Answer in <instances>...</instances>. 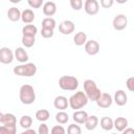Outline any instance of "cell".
<instances>
[{
    "mask_svg": "<svg viewBox=\"0 0 134 134\" xmlns=\"http://www.w3.org/2000/svg\"><path fill=\"white\" fill-rule=\"evenodd\" d=\"M19 98L22 104L24 105H30L36 100V92L32 86L25 84L20 87L19 90Z\"/></svg>",
    "mask_w": 134,
    "mask_h": 134,
    "instance_id": "obj_1",
    "label": "cell"
},
{
    "mask_svg": "<svg viewBox=\"0 0 134 134\" xmlns=\"http://www.w3.org/2000/svg\"><path fill=\"white\" fill-rule=\"evenodd\" d=\"M84 91L88 100H92V102H96V99L99 97L102 93L96 83L92 80H86L84 82Z\"/></svg>",
    "mask_w": 134,
    "mask_h": 134,
    "instance_id": "obj_2",
    "label": "cell"
},
{
    "mask_svg": "<svg viewBox=\"0 0 134 134\" xmlns=\"http://www.w3.org/2000/svg\"><path fill=\"white\" fill-rule=\"evenodd\" d=\"M14 73L19 76H26L30 77L34 76L37 73V66L34 63H25V64H20L18 66H15L13 69Z\"/></svg>",
    "mask_w": 134,
    "mask_h": 134,
    "instance_id": "obj_3",
    "label": "cell"
},
{
    "mask_svg": "<svg viewBox=\"0 0 134 134\" xmlns=\"http://www.w3.org/2000/svg\"><path fill=\"white\" fill-rule=\"evenodd\" d=\"M68 103L70 108L76 111L79 109H82L88 104V98L83 91H77L70 96V98L68 99Z\"/></svg>",
    "mask_w": 134,
    "mask_h": 134,
    "instance_id": "obj_4",
    "label": "cell"
},
{
    "mask_svg": "<svg viewBox=\"0 0 134 134\" xmlns=\"http://www.w3.org/2000/svg\"><path fill=\"white\" fill-rule=\"evenodd\" d=\"M59 87L65 91H74L79 87V80L72 75H62L59 79Z\"/></svg>",
    "mask_w": 134,
    "mask_h": 134,
    "instance_id": "obj_5",
    "label": "cell"
},
{
    "mask_svg": "<svg viewBox=\"0 0 134 134\" xmlns=\"http://www.w3.org/2000/svg\"><path fill=\"white\" fill-rule=\"evenodd\" d=\"M112 25L115 30H118V31L124 30L128 25V18L124 14H118L114 17L112 21Z\"/></svg>",
    "mask_w": 134,
    "mask_h": 134,
    "instance_id": "obj_6",
    "label": "cell"
},
{
    "mask_svg": "<svg viewBox=\"0 0 134 134\" xmlns=\"http://www.w3.org/2000/svg\"><path fill=\"white\" fill-rule=\"evenodd\" d=\"M84 9L86 14L90 16H94L99 10V3L96 0H86L84 3Z\"/></svg>",
    "mask_w": 134,
    "mask_h": 134,
    "instance_id": "obj_7",
    "label": "cell"
},
{
    "mask_svg": "<svg viewBox=\"0 0 134 134\" xmlns=\"http://www.w3.org/2000/svg\"><path fill=\"white\" fill-rule=\"evenodd\" d=\"M14 52L8 47L0 48V63L2 64H10L14 61Z\"/></svg>",
    "mask_w": 134,
    "mask_h": 134,
    "instance_id": "obj_8",
    "label": "cell"
},
{
    "mask_svg": "<svg viewBox=\"0 0 134 134\" xmlns=\"http://www.w3.org/2000/svg\"><path fill=\"white\" fill-rule=\"evenodd\" d=\"M95 103H96V105H97L99 108L107 109V108H109V107L112 105L113 98H112V96H111L109 93L104 92V93H100L99 97L96 99Z\"/></svg>",
    "mask_w": 134,
    "mask_h": 134,
    "instance_id": "obj_9",
    "label": "cell"
},
{
    "mask_svg": "<svg viewBox=\"0 0 134 134\" xmlns=\"http://www.w3.org/2000/svg\"><path fill=\"white\" fill-rule=\"evenodd\" d=\"M75 25L71 20H64L59 24V31L63 35H70L74 31Z\"/></svg>",
    "mask_w": 134,
    "mask_h": 134,
    "instance_id": "obj_10",
    "label": "cell"
},
{
    "mask_svg": "<svg viewBox=\"0 0 134 134\" xmlns=\"http://www.w3.org/2000/svg\"><path fill=\"white\" fill-rule=\"evenodd\" d=\"M85 51L89 55H95L99 51V44L95 40H89L85 43Z\"/></svg>",
    "mask_w": 134,
    "mask_h": 134,
    "instance_id": "obj_11",
    "label": "cell"
},
{
    "mask_svg": "<svg viewBox=\"0 0 134 134\" xmlns=\"http://www.w3.org/2000/svg\"><path fill=\"white\" fill-rule=\"evenodd\" d=\"M113 100H114L115 104H116L117 106H119V107L125 106V105L127 104V102H128L127 93H126L124 90H121V89L116 90L115 93H114V98H113Z\"/></svg>",
    "mask_w": 134,
    "mask_h": 134,
    "instance_id": "obj_12",
    "label": "cell"
},
{
    "mask_svg": "<svg viewBox=\"0 0 134 134\" xmlns=\"http://www.w3.org/2000/svg\"><path fill=\"white\" fill-rule=\"evenodd\" d=\"M53 106L55 109L60 110V111H64L65 109H67V107L69 106V103H68V99L67 97L63 96V95H59L54 98L53 100Z\"/></svg>",
    "mask_w": 134,
    "mask_h": 134,
    "instance_id": "obj_13",
    "label": "cell"
},
{
    "mask_svg": "<svg viewBox=\"0 0 134 134\" xmlns=\"http://www.w3.org/2000/svg\"><path fill=\"white\" fill-rule=\"evenodd\" d=\"M14 57L21 64H25L28 61V54L23 47H17L14 52Z\"/></svg>",
    "mask_w": 134,
    "mask_h": 134,
    "instance_id": "obj_14",
    "label": "cell"
},
{
    "mask_svg": "<svg viewBox=\"0 0 134 134\" xmlns=\"http://www.w3.org/2000/svg\"><path fill=\"white\" fill-rule=\"evenodd\" d=\"M57 13V5L53 1H47L43 4V14L49 18Z\"/></svg>",
    "mask_w": 134,
    "mask_h": 134,
    "instance_id": "obj_15",
    "label": "cell"
},
{
    "mask_svg": "<svg viewBox=\"0 0 134 134\" xmlns=\"http://www.w3.org/2000/svg\"><path fill=\"white\" fill-rule=\"evenodd\" d=\"M88 116H89V115H88V113H87L86 111L76 110V111L73 113L72 118H73V120L75 121V124H77V125H83V124H85V121H86V119H87Z\"/></svg>",
    "mask_w": 134,
    "mask_h": 134,
    "instance_id": "obj_16",
    "label": "cell"
},
{
    "mask_svg": "<svg viewBox=\"0 0 134 134\" xmlns=\"http://www.w3.org/2000/svg\"><path fill=\"white\" fill-rule=\"evenodd\" d=\"M21 20L25 24H31V22L35 20V13L30 8H26L21 13Z\"/></svg>",
    "mask_w": 134,
    "mask_h": 134,
    "instance_id": "obj_17",
    "label": "cell"
},
{
    "mask_svg": "<svg viewBox=\"0 0 134 134\" xmlns=\"http://www.w3.org/2000/svg\"><path fill=\"white\" fill-rule=\"evenodd\" d=\"M98 122H99V120H98V117L96 115H90V116L87 117L84 125H85V128L87 130L92 131L98 126Z\"/></svg>",
    "mask_w": 134,
    "mask_h": 134,
    "instance_id": "obj_18",
    "label": "cell"
},
{
    "mask_svg": "<svg viewBox=\"0 0 134 134\" xmlns=\"http://www.w3.org/2000/svg\"><path fill=\"white\" fill-rule=\"evenodd\" d=\"M113 128L119 132H122L126 128H128V119L125 117H116L113 120Z\"/></svg>",
    "mask_w": 134,
    "mask_h": 134,
    "instance_id": "obj_19",
    "label": "cell"
},
{
    "mask_svg": "<svg viewBox=\"0 0 134 134\" xmlns=\"http://www.w3.org/2000/svg\"><path fill=\"white\" fill-rule=\"evenodd\" d=\"M7 18L10 21H13V22H16V21L20 20L21 19V12H20V9L15 7V6L10 7L7 10Z\"/></svg>",
    "mask_w": 134,
    "mask_h": 134,
    "instance_id": "obj_20",
    "label": "cell"
},
{
    "mask_svg": "<svg viewBox=\"0 0 134 134\" xmlns=\"http://www.w3.org/2000/svg\"><path fill=\"white\" fill-rule=\"evenodd\" d=\"M38 32V28L34 24H26L22 28V35L28 36V37H36V34Z\"/></svg>",
    "mask_w": 134,
    "mask_h": 134,
    "instance_id": "obj_21",
    "label": "cell"
},
{
    "mask_svg": "<svg viewBox=\"0 0 134 134\" xmlns=\"http://www.w3.org/2000/svg\"><path fill=\"white\" fill-rule=\"evenodd\" d=\"M73 42L76 46H82L85 45V43L87 42V35L84 31H79L74 35L73 37Z\"/></svg>",
    "mask_w": 134,
    "mask_h": 134,
    "instance_id": "obj_22",
    "label": "cell"
},
{
    "mask_svg": "<svg viewBox=\"0 0 134 134\" xmlns=\"http://www.w3.org/2000/svg\"><path fill=\"white\" fill-rule=\"evenodd\" d=\"M2 124H3V126H16L17 125L16 116L13 113H5V114H3Z\"/></svg>",
    "mask_w": 134,
    "mask_h": 134,
    "instance_id": "obj_23",
    "label": "cell"
},
{
    "mask_svg": "<svg viewBox=\"0 0 134 134\" xmlns=\"http://www.w3.org/2000/svg\"><path fill=\"white\" fill-rule=\"evenodd\" d=\"M100 128L105 131H110L113 129V119L109 116H104L100 118Z\"/></svg>",
    "mask_w": 134,
    "mask_h": 134,
    "instance_id": "obj_24",
    "label": "cell"
},
{
    "mask_svg": "<svg viewBox=\"0 0 134 134\" xmlns=\"http://www.w3.org/2000/svg\"><path fill=\"white\" fill-rule=\"evenodd\" d=\"M49 117H50V113L47 109H40L36 112V118L41 122H44V121L48 120Z\"/></svg>",
    "mask_w": 134,
    "mask_h": 134,
    "instance_id": "obj_25",
    "label": "cell"
},
{
    "mask_svg": "<svg viewBox=\"0 0 134 134\" xmlns=\"http://www.w3.org/2000/svg\"><path fill=\"white\" fill-rule=\"evenodd\" d=\"M19 124H20V126L23 128V129H29L30 127H31V125H32V118L29 116V115H23L21 118H20V120H19Z\"/></svg>",
    "mask_w": 134,
    "mask_h": 134,
    "instance_id": "obj_26",
    "label": "cell"
},
{
    "mask_svg": "<svg viewBox=\"0 0 134 134\" xmlns=\"http://www.w3.org/2000/svg\"><path fill=\"white\" fill-rule=\"evenodd\" d=\"M55 20L53 18H49V17H46L43 19L42 21V28H51V29H54L55 28Z\"/></svg>",
    "mask_w": 134,
    "mask_h": 134,
    "instance_id": "obj_27",
    "label": "cell"
},
{
    "mask_svg": "<svg viewBox=\"0 0 134 134\" xmlns=\"http://www.w3.org/2000/svg\"><path fill=\"white\" fill-rule=\"evenodd\" d=\"M55 120L61 124V125H64L66 124L68 120H69V116L68 114L65 112V111H59L57 114H55Z\"/></svg>",
    "mask_w": 134,
    "mask_h": 134,
    "instance_id": "obj_28",
    "label": "cell"
},
{
    "mask_svg": "<svg viewBox=\"0 0 134 134\" xmlns=\"http://www.w3.org/2000/svg\"><path fill=\"white\" fill-rule=\"evenodd\" d=\"M22 44L27 47V48H30L35 45L36 43V37H28V36H22V40H21Z\"/></svg>",
    "mask_w": 134,
    "mask_h": 134,
    "instance_id": "obj_29",
    "label": "cell"
},
{
    "mask_svg": "<svg viewBox=\"0 0 134 134\" xmlns=\"http://www.w3.org/2000/svg\"><path fill=\"white\" fill-rule=\"evenodd\" d=\"M16 126H0V134H16Z\"/></svg>",
    "mask_w": 134,
    "mask_h": 134,
    "instance_id": "obj_30",
    "label": "cell"
},
{
    "mask_svg": "<svg viewBox=\"0 0 134 134\" xmlns=\"http://www.w3.org/2000/svg\"><path fill=\"white\" fill-rule=\"evenodd\" d=\"M67 134H82V129L77 124H71L67 128Z\"/></svg>",
    "mask_w": 134,
    "mask_h": 134,
    "instance_id": "obj_31",
    "label": "cell"
},
{
    "mask_svg": "<svg viewBox=\"0 0 134 134\" xmlns=\"http://www.w3.org/2000/svg\"><path fill=\"white\" fill-rule=\"evenodd\" d=\"M70 6L74 10H80L83 7V1L82 0H70Z\"/></svg>",
    "mask_w": 134,
    "mask_h": 134,
    "instance_id": "obj_32",
    "label": "cell"
},
{
    "mask_svg": "<svg viewBox=\"0 0 134 134\" xmlns=\"http://www.w3.org/2000/svg\"><path fill=\"white\" fill-rule=\"evenodd\" d=\"M27 3L31 8H40L44 4L43 0H28Z\"/></svg>",
    "mask_w": 134,
    "mask_h": 134,
    "instance_id": "obj_33",
    "label": "cell"
},
{
    "mask_svg": "<svg viewBox=\"0 0 134 134\" xmlns=\"http://www.w3.org/2000/svg\"><path fill=\"white\" fill-rule=\"evenodd\" d=\"M50 134H66V130L62 126H53L50 130Z\"/></svg>",
    "mask_w": 134,
    "mask_h": 134,
    "instance_id": "obj_34",
    "label": "cell"
},
{
    "mask_svg": "<svg viewBox=\"0 0 134 134\" xmlns=\"http://www.w3.org/2000/svg\"><path fill=\"white\" fill-rule=\"evenodd\" d=\"M41 36L45 39H49L53 36V29H51V28H42L41 29Z\"/></svg>",
    "mask_w": 134,
    "mask_h": 134,
    "instance_id": "obj_35",
    "label": "cell"
},
{
    "mask_svg": "<svg viewBox=\"0 0 134 134\" xmlns=\"http://www.w3.org/2000/svg\"><path fill=\"white\" fill-rule=\"evenodd\" d=\"M38 134H49V128L45 122H42L38 128Z\"/></svg>",
    "mask_w": 134,
    "mask_h": 134,
    "instance_id": "obj_36",
    "label": "cell"
},
{
    "mask_svg": "<svg viewBox=\"0 0 134 134\" xmlns=\"http://www.w3.org/2000/svg\"><path fill=\"white\" fill-rule=\"evenodd\" d=\"M126 86H127L129 91H131V92L134 91V76H130L126 81Z\"/></svg>",
    "mask_w": 134,
    "mask_h": 134,
    "instance_id": "obj_37",
    "label": "cell"
},
{
    "mask_svg": "<svg viewBox=\"0 0 134 134\" xmlns=\"http://www.w3.org/2000/svg\"><path fill=\"white\" fill-rule=\"evenodd\" d=\"M114 1L113 0H100V6L104 8H109L113 5Z\"/></svg>",
    "mask_w": 134,
    "mask_h": 134,
    "instance_id": "obj_38",
    "label": "cell"
},
{
    "mask_svg": "<svg viewBox=\"0 0 134 134\" xmlns=\"http://www.w3.org/2000/svg\"><path fill=\"white\" fill-rule=\"evenodd\" d=\"M121 134H134V129L133 128H126Z\"/></svg>",
    "mask_w": 134,
    "mask_h": 134,
    "instance_id": "obj_39",
    "label": "cell"
},
{
    "mask_svg": "<svg viewBox=\"0 0 134 134\" xmlns=\"http://www.w3.org/2000/svg\"><path fill=\"white\" fill-rule=\"evenodd\" d=\"M21 134H38V133H37L35 130H32V129L29 128V129H26V130H25L24 132H22Z\"/></svg>",
    "mask_w": 134,
    "mask_h": 134,
    "instance_id": "obj_40",
    "label": "cell"
},
{
    "mask_svg": "<svg viewBox=\"0 0 134 134\" xmlns=\"http://www.w3.org/2000/svg\"><path fill=\"white\" fill-rule=\"evenodd\" d=\"M2 118H3V113L0 112V122H2Z\"/></svg>",
    "mask_w": 134,
    "mask_h": 134,
    "instance_id": "obj_41",
    "label": "cell"
},
{
    "mask_svg": "<svg viewBox=\"0 0 134 134\" xmlns=\"http://www.w3.org/2000/svg\"><path fill=\"white\" fill-rule=\"evenodd\" d=\"M111 134H117V133H111Z\"/></svg>",
    "mask_w": 134,
    "mask_h": 134,
    "instance_id": "obj_42",
    "label": "cell"
}]
</instances>
